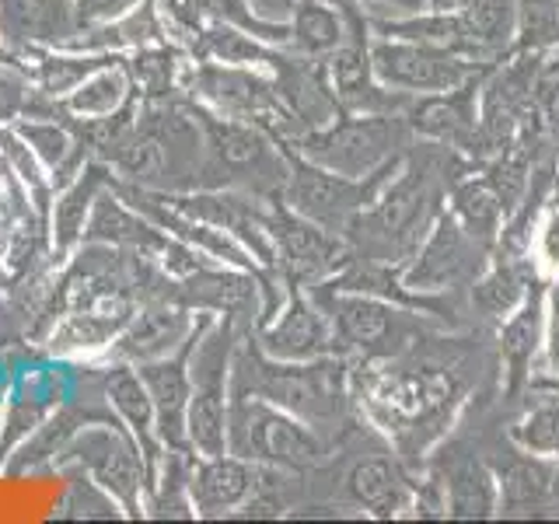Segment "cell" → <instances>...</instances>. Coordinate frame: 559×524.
I'll use <instances>...</instances> for the list:
<instances>
[{
	"mask_svg": "<svg viewBox=\"0 0 559 524\" xmlns=\"http://www.w3.org/2000/svg\"><path fill=\"white\" fill-rule=\"evenodd\" d=\"M349 392L364 424L419 472L476 398L472 340L465 332H433L392 360H354Z\"/></svg>",
	"mask_w": 559,
	"mask_h": 524,
	"instance_id": "1",
	"label": "cell"
},
{
	"mask_svg": "<svg viewBox=\"0 0 559 524\" xmlns=\"http://www.w3.org/2000/svg\"><path fill=\"white\" fill-rule=\"evenodd\" d=\"M468 168L479 165L451 147L413 140V147L402 157L392 179L381 186L374 203L349 221L343 235L346 245L360 259L406 262L430 231L433 217L444 210L448 186Z\"/></svg>",
	"mask_w": 559,
	"mask_h": 524,
	"instance_id": "2",
	"label": "cell"
},
{
	"mask_svg": "<svg viewBox=\"0 0 559 524\" xmlns=\"http://www.w3.org/2000/svg\"><path fill=\"white\" fill-rule=\"evenodd\" d=\"M235 395H252L262 402L301 416L319 433H332V441L357 424L349 371L354 357H319V360H276L259 346H238L235 354Z\"/></svg>",
	"mask_w": 559,
	"mask_h": 524,
	"instance_id": "3",
	"label": "cell"
},
{
	"mask_svg": "<svg viewBox=\"0 0 559 524\" xmlns=\"http://www.w3.org/2000/svg\"><path fill=\"white\" fill-rule=\"evenodd\" d=\"M227 451L273 472L308 476L332 462L336 444L325 441V433L305 424L301 416L280 409L273 402L235 395L227 406Z\"/></svg>",
	"mask_w": 559,
	"mask_h": 524,
	"instance_id": "4",
	"label": "cell"
},
{
	"mask_svg": "<svg viewBox=\"0 0 559 524\" xmlns=\"http://www.w3.org/2000/svg\"><path fill=\"white\" fill-rule=\"evenodd\" d=\"M311 294L329 311L346 354L354 360H392L413 349L416 343L430 340L433 332H459L427 311L384 301V297L374 294L329 290V287H311Z\"/></svg>",
	"mask_w": 559,
	"mask_h": 524,
	"instance_id": "5",
	"label": "cell"
},
{
	"mask_svg": "<svg viewBox=\"0 0 559 524\" xmlns=\"http://www.w3.org/2000/svg\"><path fill=\"white\" fill-rule=\"evenodd\" d=\"M413 130L406 116L399 112H371L354 116L343 112L319 130H305L290 140V151H297L305 162L329 168L349 179H364V175L389 165L392 157H402L413 147Z\"/></svg>",
	"mask_w": 559,
	"mask_h": 524,
	"instance_id": "6",
	"label": "cell"
},
{
	"mask_svg": "<svg viewBox=\"0 0 559 524\" xmlns=\"http://www.w3.org/2000/svg\"><path fill=\"white\" fill-rule=\"evenodd\" d=\"M284 151H287V182L280 189V196H273V200L287 203L290 210H297V214L314 224H322L332 235H346L349 221L374 203L381 186L392 179L395 168L402 165V157H406V154L392 157L389 165L364 175V179H349V175H336L329 168L305 162V157L290 151L287 144H284Z\"/></svg>",
	"mask_w": 559,
	"mask_h": 524,
	"instance_id": "7",
	"label": "cell"
},
{
	"mask_svg": "<svg viewBox=\"0 0 559 524\" xmlns=\"http://www.w3.org/2000/svg\"><path fill=\"white\" fill-rule=\"evenodd\" d=\"M489 255H493V249L465 231V224L444 203L424 241L416 245V252L402 262V284L416 294H468L472 279L486 270Z\"/></svg>",
	"mask_w": 559,
	"mask_h": 524,
	"instance_id": "8",
	"label": "cell"
},
{
	"mask_svg": "<svg viewBox=\"0 0 559 524\" xmlns=\"http://www.w3.org/2000/svg\"><path fill=\"white\" fill-rule=\"evenodd\" d=\"M270 235L276 245V273H284V284H297L305 290L325 284L354 259V249L343 235L325 231L322 224L301 217L280 200H273L270 210Z\"/></svg>",
	"mask_w": 559,
	"mask_h": 524,
	"instance_id": "9",
	"label": "cell"
},
{
	"mask_svg": "<svg viewBox=\"0 0 559 524\" xmlns=\"http://www.w3.org/2000/svg\"><path fill=\"white\" fill-rule=\"evenodd\" d=\"M371 63L384 87L406 95H437L465 84L472 74L489 70L497 63L468 60L462 52H451L441 46L409 43V39H371Z\"/></svg>",
	"mask_w": 559,
	"mask_h": 524,
	"instance_id": "10",
	"label": "cell"
},
{
	"mask_svg": "<svg viewBox=\"0 0 559 524\" xmlns=\"http://www.w3.org/2000/svg\"><path fill=\"white\" fill-rule=\"evenodd\" d=\"M546 287L538 276L524 294V301L493 329V360L500 378V402H518L538 374V360L546 357Z\"/></svg>",
	"mask_w": 559,
	"mask_h": 524,
	"instance_id": "11",
	"label": "cell"
},
{
	"mask_svg": "<svg viewBox=\"0 0 559 524\" xmlns=\"http://www.w3.org/2000/svg\"><path fill=\"white\" fill-rule=\"evenodd\" d=\"M493 70V67H489ZM489 70L472 74L465 84L451 87V92L437 95H416L406 109V122L416 140H430L465 154L468 162L483 165V147H479V98H483V81Z\"/></svg>",
	"mask_w": 559,
	"mask_h": 524,
	"instance_id": "12",
	"label": "cell"
},
{
	"mask_svg": "<svg viewBox=\"0 0 559 524\" xmlns=\"http://www.w3.org/2000/svg\"><path fill=\"white\" fill-rule=\"evenodd\" d=\"M259 349L276 360L349 357L322 301L297 284H287V305L276 311V319L259 325Z\"/></svg>",
	"mask_w": 559,
	"mask_h": 524,
	"instance_id": "13",
	"label": "cell"
},
{
	"mask_svg": "<svg viewBox=\"0 0 559 524\" xmlns=\"http://www.w3.org/2000/svg\"><path fill=\"white\" fill-rule=\"evenodd\" d=\"M340 489L349 511L378 521H399L413 511L416 472L389 448V441H381L374 451L346 465Z\"/></svg>",
	"mask_w": 559,
	"mask_h": 524,
	"instance_id": "14",
	"label": "cell"
},
{
	"mask_svg": "<svg viewBox=\"0 0 559 524\" xmlns=\"http://www.w3.org/2000/svg\"><path fill=\"white\" fill-rule=\"evenodd\" d=\"M430 465L444 483V500H448V517L451 521H493L500 517V486L497 472L483 454V448H468L462 441H448L437 448Z\"/></svg>",
	"mask_w": 559,
	"mask_h": 524,
	"instance_id": "15",
	"label": "cell"
},
{
	"mask_svg": "<svg viewBox=\"0 0 559 524\" xmlns=\"http://www.w3.org/2000/svg\"><path fill=\"white\" fill-rule=\"evenodd\" d=\"M497 472L500 486V517H538L559 511V462L514 448L500 433L497 444L483 448Z\"/></svg>",
	"mask_w": 559,
	"mask_h": 524,
	"instance_id": "16",
	"label": "cell"
},
{
	"mask_svg": "<svg viewBox=\"0 0 559 524\" xmlns=\"http://www.w3.org/2000/svg\"><path fill=\"white\" fill-rule=\"evenodd\" d=\"M538 276L542 273L535 270V262L528 255L493 252L486 262V270L472 279V287H468L472 325L483 332H493L507 314L524 301V294H528V287Z\"/></svg>",
	"mask_w": 559,
	"mask_h": 524,
	"instance_id": "17",
	"label": "cell"
},
{
	"mask_svg": "<svg viewBox=\"0 0 559 524\" xmlns=\"http://www.w3.org/2000/svg\"><path fill=\"white\" fill-rule=\"evenodd\" d=\"M262 486V465L241 458V454H214L203 458L189 476V497L197 514L221 517L249 503V497Z\"/></svg>",
	"mask_w": 559,
	"mask_h": 524,
	"instance_id": "18",
	"label": "cell"
},
{
	"mask_svg": "<svg viewBox=\"0 0 559 524\" xmlns=\"http://www.w3.org/2000/svg\"><path fill=\"white\" fill-rule=\"evenodd\" d=\"M197 343V336H192ZM186 346V354L192 349ZM186 354L179 357H162V360H147L140 367V378H144L151 402H154V424L157 433L165 437L171 448H186L189 433H186V409H189V395H192V378L186 371Z\"/></svg>",
	"mask_w": 559,
	"mask_h": 524,
	"instance_id": "19",
	"label": "cell"
},
{
	"mask_svg": "<svg viewBox=\"0 0 559 524\" xmlns=\"http://www.w3.org/2000/svg\"><path fill=\"white\" fill-rule=\"evenodd\" d=\"M259 279H270L262 273L249 270H192L186 284L175 290V301L189 305V308H203V311H217V314H249L259 305Z\"/></svg>",
	"mask_w": 559,
	"mask_h": 524,
	"instance_id": "20",
	"label": "cell"
},
{
	"mask_svg": "<svg viewBox=\"0 0 559 524\" xmlns=\"http://www.w3.org/2000/svg\"><path fill=\"white\" fill-rule=\"evenodd\" d=\"M448 210L465 224V231H472L479 241H486L489 249H493L503 231L507 206L483 175V165L462 171L459 179L448 186Z\"/></svg>",
	"mask_w": 559,
	"mask_h": 524,
	"instance_id": "21",
	"label": "cell"
},
{
	"mask_svg": "<svg viewBox=\"0 0 559 524\" xmlns=\"http://www.w3.org/2000/svg\"><path fill=\"white\" fill-rule=\"evenodd\" d=\"M500 433L521 451L559 462V395L546 389H528L524 406L507 419Z\"/></svg>",
	"mask_w": 559,
	"mask_h": 524,
	"instance_id": "22",
	"label": "cell"
},
{
	"mask_svg": "<svg viewBox=\"0 0 559 524\" xmlns=\"http://www.w3.org/2000/svg\"><path fill=\"white\" fill-rule=\"evenodd\" d=\"M346 39V17L336 0H297L287 17V49L325 60Z\"/></svg>",
	"mask_w": 559,
	"mask_h": 524,
	"instance_id": "23",
	"label": "cell"
},
{
	"mask_svg": "<svg viewBox=\"0 0 559 524\" xmlns=\"http://www.w3.org/2000/svg\"><path fill=\"white\" fill-rule=\"evenodd\" d=\"M468 43L483 63H500L514 46L518 0H468L459 8Z\"/></svg>",
	"mask_w": 559,
	"mask_h": 524,
	"instance_id": "24",
	"label": "cell"
},
{
	"mask_svg": "<svg viewBox=\"0 0 559 524\" xmlns=\"http://www.w3.org/2000/svg\"><path fill=\"white\" fill-rule=\"evenodd\" d=\"M189 332V319L182 311L175 308H154V311H144L140 319L127 329V336L119 340L116 354L119 357H130V360H162L168 357L175 346L186 340Z\"/></svg>",
	"mask_w": 559,
	"mask_h": 524,
	"instance_id": "25",
	"label": "cell"
},
{
	"mask_svg": "<svg viewBox=\"0 0 559 524\" xmlns=\"http://www.w3.org/2000/svg\"><path fill=\"white\" fill-rule=\"evenodd\" d=\"M81 462H87L98 472L102 486L116 489V493H122V497H130L136 479H140L133 448L116 441V437H109V433L92 437V441H81Z\"/></svg>",
	"mask_w": 559,
	"mask_h": 524,
	"instance_id": "26",
	"label": "cell"
},
{
	"mask_svg": "<svg viewBox=\"0 0 559 524\" xmlns=\"http://www.w3.org/2000/svg\"><path fill=\"white\" fill-rule=\"evenodd\" d=\"M559 49V0H518V25L511 52H549Z\"/></svg>",
	"mask_w": 559,
	"mask_h": 524,
	"instance_id": "27",
	"label": "cell"
},
{
	"mask_svg": "<svg viewBox=\"0 0 559 524\" xmlns=\"http://www.w3.org/2000/svg\"><path fill=\"white\" fill-rule=\"evenodd\" d=\"M109 398L119 409V416L127 419L140 437H147V430L154 427V402H151L144 378L133 374L130 367H116V371H109Z\"/></svg>",
	"mask_w": 559,
	"mask_h": 524,
	"instance_id": "28",
	"label": "cell"
},
{
	"mask_svg": "<svg viewBox=\"0 0 559 524\" xmlns=\"http://www.w3.org/2000/svg\"><path fill=\"white\" fill-rule=\"evenodd\" d=\"M122 98H127V78L119 70H95L70 92V109L84 116H112Z\"/></svg>",
	"mask_w": 559,
	"mask_h": 524,
	"instance_id": "29",
	"label": "cell"
},
{
	"mask_svg": "<svg viewBox=\"0 0 559 524\" xmlns=\"http://www.w3.org/2000/svg\"><path fill=\"white\" fill-rule=\"evenodd\" d=\"M92 238L102 241H119V245H157V235L144 221H136L127 214L116 200H98L95 206V221H92Z\"/></svg>",
	"mask_w": 559,
	"mask_h": 524,
	"instance_id": "30",
	"label": "cell"
},
{
	"mask_svg": "<svg viewBox=\"0 0 559 524\" xmlns=\"http://www.w3.org/2000/svg\"><path fill=\"white\" fill-rule=\"evenodd\" d=\"M528 255L535 262V270L546 279L559 276V203L556 200H549L546 210H542L538 221H535Z\"/></svg>",
	"mask_w": 559,
	"mask_h": 524,
	"instance_id": "31",
	"label": "cell"
},
{
	"mask_svg": "<svg viewBox=\"0 0 559 524\" xmlns=\"http://www.w3.org/2000/svg\"><path fill=\"white\" fill-rule=\"evenodd\" d=\"M102 175L98 171H87L84 179L67 192L63 203H57V231H60V241L67 245L78 231H84V214L87 206L95 200V186H98Z\"/></svg>",
	"mask_w": 559,
	"mask_h": 524,
	"instance_id": "32",
	"label": "cell"
},
{
	"mask_svg": "<svg viewBox=\"0 0 559 524\" xmlns=\"http://www.w3.org/2000/svg\"><path fill=\"white\" fill-rule=\"evenodd\" d=\"M98 70V63H92V60H70V57H52V60H46L43 63V70H39V78H43V87L49 95H67V92H74V87L87 78V74H95Z\"/></svg>",
	"mask_w": 559,
	"mask_h": 524,
	"instance_id": "33",
	"label": "cell"
},
{
	"mask_svg": "<svg viewBox=\"0 0 559 524\" xmlns=\"http://www.w3.org/2000/svg\"><path fill=\"white\" fill-rule=\"evenodd\" d=\"M22 136L35 147V154H39L43 162H49V165H60L63 157H67V151H70L67 133L52 127V122H49V127H25Z\"/></svg>",
	"mask_w": 559,
	"mask_h": 524,
	"instance_id": "34",
	"label": "cell"
},
{
	"mask_svg": "<svg viewBox=\"0 0 559 524\" xmlns=\"http://www.w3.org/2000/svg\"><path fill=\"white\" fill-rule=\"evenodd\" d=\"M546 371L559 374V276L546 287Z\"/></svg>",
	"mask_w": 559,
	"mask_h": 524,
	"instance_id": "35",
	"label": "cell"
},
{
	"mask_svg": "<svg viewBox=\"0 0 559 524\" xmlns=\"http://www.w3.org/2000/svg\"><path fill=\"white\" fill-rule=\"evenodd\" d=\"M140 0H74L78 17L84 25H98V22H112V17L130 14Z\"/></svg>",
	"mask_w": 559,
	"mask_h": 524,
	"instance_id": "36",
	"label": "cell"
},
{
	"mask_svg": "<svg viewBox=\"0 0 559 524\" xmlns=\"http://www.w3.org/2000/svg\"><path fill=\"white\" fill-rule=\"evenodd\" d=\"M168 63H171V60H168ZM168 63H165L162 52H144V57H140L136 70L144 74V84H147V92H151V95H162L165 87H168V70H171Z\"/></svg>",
	"mask_w": 559,
	"mask_h": 524,
	"instance_id": "37",
	"label": "cell"
},
{
	"mask_svg": "<svg viewBox=\"0 0 559 524\" xmlns=\"http://www.w3.org/2000/svg\"><path fill=\"white\" fill-rule=\"evenodd\" d=\"M25 105V81L11 70H0V119H11Z\"/></svg>",
	"mask_w": 559,
	"mask_h": 524,
	"instance_id": "38",
	"label": "cell"
},
{
	"mask_svg": "<svg viewBox=\"0 0 559 524\" xmlns=\"http://www.w3.org/2000/svg\"><path fill=\"white\" fill-rule=\"evenodd\" d=\"M371 17H392V14H416L427 11V0H360Z\"/></svg>",
	"mask_w": 559,
	"mask_h": 524,
	"instance_id": "39",
	"label": "cell"
},
{
	"mask_svg": "<svg viewBox=\"0 0 559 524\" xmlns=\"http://www.w3.org/2000/svg\"><path fill=\"white\" fill-rule=\"evenodd\" d=\"M297 0H252V8L262 14V17H270V22H287L290 11H294Z\"/></svg>",
	"mask_w": 559,
	"mask_h": 524,
	"instance_id": "40",
	"label": "cell"
},
{
	"mask_svg": "<svg viewBox=\"0 0 559 524\" xmlns=\"http://www.w3.org/2000/svg\"><path fill=\"white\" fill-rule=\"evenodd\" d=\"M528 389H546V392H556V395H559V374H549V371L542 374V371H538V374L532 378Z\"/></svg>",
	"mask_w": 559,
	"mask_h": 524,
	"instance_id": "41",
	"label": "cell"
}]
</instances>
